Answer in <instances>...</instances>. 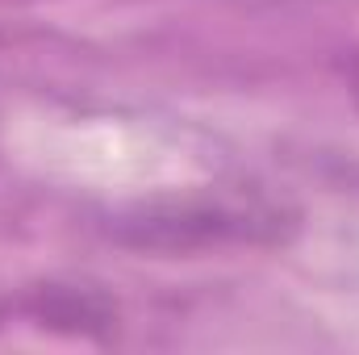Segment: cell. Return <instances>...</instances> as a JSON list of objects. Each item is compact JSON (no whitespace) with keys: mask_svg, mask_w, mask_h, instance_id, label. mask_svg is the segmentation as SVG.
Segmentation results:
<instances>
[{"mask_svg":"<svg viewBox=\"0 0 359 355\" xmlns=\"http://www.w3.org/2000/svg\"><path fill=\"white\" fill-rule=\"evenodd\" d=\"M292 226V213L264 192L209 188L188 196H163L134 209L121 222V239L151 251H201L226 243H280Z\"/></svg>","mask_w":359,"mask_h":355,"instance_id":"1","label":"cell"}]
</instances>
